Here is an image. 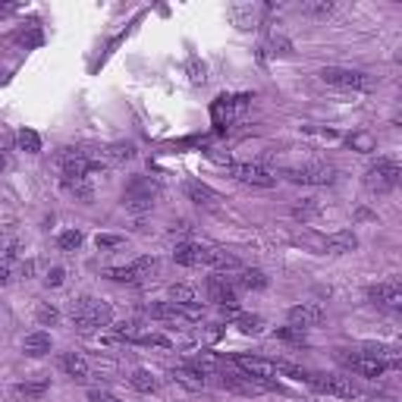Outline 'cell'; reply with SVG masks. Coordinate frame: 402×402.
Instances as JSON below:
<instances>
[{"instance_id": "obj_17", "label": "cell", "mask_w": 402, "mask_h": 402, "mask_svg": "<svg viewBox=\"0 0 402 402\" xmlns=\"http://www.w3.org/2000/svg\"><path fill=\"white\" fill-rule=\"evenodd\" d=\"M60 368H63L72 380H85V377H89V361H85V355H79V352H66L63 358H60Z\"/></svg>"}, {"instance_id": "obj_24", "label": "cell", "mask_w": 402, "mask_h": 402, "mask_svg": "<svg viewBox=\"0 0 402 402\" xmlns=\"http://www.w3.org/2000/svg\"><path fill=\"white\" fill-rule=\"evenodd\" d=\"M16 252H19L16 236H13L10 230H0V261H4V264H10V258H16Z\"/></svg>"}, {"instance_id": "obj_41", "label": "cell", "mask_w": 402, "mask_h": 402, "mask_svg": "<svg viewBox=\"0 0 402 402\" xmlns=\"http://www.w3.org/2000/svg\"><path fill=\"white\" fill-rule=\"evenodd\" d=\"M63 280H66V271H63V267H51V271L44 273V286H51V290L63 286Z\"/></svg>"}, {"instance_id": "obj_39", "label": "cell", "mask_w": 402, "mask_h": 402, "mask_svg": "<svg viewBox=\"0 0 402 402\" xmlns=\"http://www.w3.org/2000/svg\"><path fill=\"white\" fill-rule=\"evenodd\" d=\"M205 72H207V66L201 63L198 57H192V60H189V79H192V82H195V85H201V82H205V79H207Z\"/></svg>"}, {"instance_id": "obj_29", "label": "cell", "mask_w": 402, "mask_h": 402, "mask_svg": "<svg viewBox=\"0 0 402 402\" xmlns=\"http://www.w3.org/2000/svg\"><path fill=\"white\" fill-rule=\"evenodd\" d=\"M13 393H16L19 399H41L44 393H48V380H38V384H19Z\"/></svg>"}, {"instance_id": "obj_18", "label": "cell", "mask_w": 402, "mask_h": 402, "mask_svg": "<svg viewBox=\"0 0 402 402\" xmlns=\"http://www.w3.org/2000/svg\"><path fill=\"white\" fill-rule=\"evenodd\" d=\"M173 261L183 267H201V245L195 242H179L173 249Z\"/></svg>"}, {"instance_id": "obj_37", "label": "cell", "mask_w": 402, "mask_h": 402, "mask_svg": "<svg viewBox=\"0 0 402 402\" xmlns=\"http://www.w3.org/2000/svg\"><path fill=\"white\" fill-rule=\"evenodd\" d=\"M267 51H271V57H290L292 44L286 41V38H271V41H267Z\"/></svg>"}, {"instance_id": "obj_21", "label": "cell", "mask_w": 402, "mask_h": 402, "mask_svg": "<svg viewBox=\"0 0 402 402\" xmlns=\"http://www.w3.org/2000/svg\"><path fill=\"white\" fill-rule=\"evenodd\" d=\"M145 311H148V318H154V320H179V311L173 302H154Z\"/></svg>"}, {"instance_id": "obj_5", "label": "cell", "mask_w": 402, "mask_h": 402, "mask_svg": "<svg viewBox=\"0 0 402 402\" xmlns=\"http://www.w3.org/2000/svg\"><path fill=\"white\" fill-rule=\"evenodd\" d=\"M305 384H311L318 393H327V396H337V399L358 396V387L352 384V377H343V374H308Z\"/></svg>"}, {"instance_id": "obj_33", "label": "cell", "mask_w": 402, "mask_h": 402, "mask_svg": "<svg viewBox=\"0 0 402 402\" xmlns=\"http://www.w3.org/2000/svg\"><path fill=\"white\" fill-rule=\"evenodd\" d=\"M230 119H233V100L230 98H217V104H214V123L226 126Z\"/></svg>"}, {"instance_id": "obj_23", "label": "cell", "mask_w": 402, "mask_h": 402, "mask_svg": "<svg viewBox=\"0 0 402 402\" xmlns=\"http://www.w3.org/2000/svg\"><path fill=\"white\" fill-rule=\"evenodd\" d=\"M104 154H107V160H113V164H123V160L136 157V145L132 142H117V145H110Z\"/></svg>"}, {"instance_id": "obj_9", "label": "cell", "mask_w": 402, "mask_h": 402, "mask_svg": "<svg viewBox=\"0 0 402 402\" xmlns=\"http://www.w3.org/2000/svg\"><path fill=\"white\" fill-rule=\"evenodd\" d=\"M339 361H343L349 371H355L358 377H384L387 374V365L380 358H371V355H365V352H355V355H346V352H339Z\"/></svg>"}, {"instance_id": "obj_34", "label": "cell", "mask_w": 402, "mask_h": 402, "mask_svg": "<svg viewBox=\"0 0 402 402\" xmlns=\"http://www.w3.org/2000/svg\"><path fill=\"white\" fill-rule=\"evenodd\" d=\"M113 337L126 339V343H136V339L142 337V330H138V324H136V320H123V324H117V327H113Z\"/></svg>"}, {"instance_id": "obj_4", "label": "cell", "mask_w": 402, "mask_h": 402, "mask_svg": "<svg viewBox=\"0 0 402 402\" xmlns=\"http://www.w3.org/2000/svg\"><path fill=\"white\" fill-rule=\"evenodd\" d=\"M318 76H320V82L337 85V89H358V91L374 89V79L368 76V72L346 70V66H324V70H320Z\"/></svg>"}, {"instance_id": "obj_31", "label": "cell", "mask_w": 402, "mask_h": 402, "mask_svg": "<svg viewBox=\"0 0 402 402\" xmlns=\"http://www.w3.org/2000/svg\"><path fill=\"white\" fill-rule=\"evenodd\" d=\"M82 233H79V230H66V233H60V236H57V249L60 252H76L79 249V245H82Z\"/></svg>"}, {"instance_id": "obj_22", "label": "cell", "mask_w": 402, "mask_h": 402, "mask_svg": "<svg viewBox=\"0 0 402 402\" xmlns=\"http://www.w3.org/2000/svg\"><path fill=\"white\" fill-rule=\"evenodd\" d=\"M16 142H19V148H22L25 154H38V151H41V136H38L35 129H19Z\"/></svg>"}, {"instance_id": "obj_13", "label": "cell", "mask_w": 402, "mask_h": 402, "mask_svg": "<svg viewBox=\"0 0 402 402\" xmlns=\"http://www.w3.org/2000/svg\"><path fill=\"white\" fill-rule=\"evenodd\" d=\"M183 189H186V195H189V201H195L201 207H217L220 205V195L211 189V186L201 183V179H189Z\"/></svg>"}, {"instance_id": "obj_45", "label": "cell", "mask_w": 402, "mask_h": 402, "mask_svg": "<svg viewBox=\"0 0 402 402\" xmlns=\"http://www.w3.org/2000/svg\"><path fill=\"white\" fill-rule=\"evenodd\" d=\"M6 283H10V264L0 261V286H6Z\"/></svg>"}, {"instance_id": "obj_1", "label": "cell", "mask_w": 402, "mask_h": 402, "mask_svg": "<svg viewBox=\"0 0 402 402\" xmlns=\"http://www.w3.org/2000/svg\"><path fill=\"white\" fill-rule=\"evenodd\" d=\"M70 318H72V324H76V330L89 337V333H95V330H100V327L110 324L113 308L107 305V302L95 299V296H82V299L70 302Z\"/></svg>"}, {"instance_id": "obj_36", "label": "cell", "mask_w": 402, "mask_h": 402, "mask_svg": "<svg viewBox=\"0 0 402 402\" xmlns=\"http://www.w3.org/2000/svg\"><path fill=\"white\" fill-rule=\"evenodd\" d=\"M107 277H110L113 283H132V286L138 283V277H136V271H132V264H129V267H110V271H107Z\"/></svg>"}, {"instance_id": "obj_19", "label": "cell", "mask_w": 402, "mask_h": 402, "mask_svg": "<svg viewBox=\"0 0 402 402\" xmlns=\"http://www.w3.org/2000/svg\"><path fill=\"white\" fill-rule=\"evenodd\" d=\"M230 283H233V286H242V290H264V286H267V277H264V271L252 267V271H239V277H233Z\"/></svg>"}, {"instance_id": "obj_40", "label": "cell", "mask_w": 402, "mask_h": 402, "mask_svg": "<svg viewBox=\"0 0 402 402\" xmlns=\"http://www.w3.org/2000/svg\"><path fill=\"white\" fill-rule=\"evenodd\" d=\"M280 339H286V343H305V330H299V327H283V330H277Z\"/></svg>"}, {"instance_id": "obj_43", "label": "cell", "mask_w": 402, "mask_h": 402, "mask_svg": "<svg viewBox=\"0 0 402 402\" xmlns=\"http://www.w3.org/2000/svg\"><path fill=\"white\" fill-rule=\"evenodd\" d=\"M89 402H119L113 393H104V390H89Z\"/></svg>"}, {"instance_id": "obj_42", "label": "cell", "mask_w": 402, "mask_h": 402, "mask_svg": "<svg viewBox=\"0 0 402 402\" xmlns=\"http://www.w3.org/2000/svg\"><path fill=\"white\" fill-rule=\"evenodd\" d=\"M95 242H98L100 252H107V249H119V245H123L126 239H123V236H110V233H104V236H98Z\"/></svg>"}, {"instance_id": "obj_38", "label": "cell", "mask_w": 402, "mask_h": 402, "mask_svg": "<svg viewBox=\"0 0 402 402\" xmlns=\"http://www.w3.org/2000/svg\"><path fill=\"white\" fill-rule=\"evenodd\" d=\"M136 343H138V346H160V349H170V339L160 337V333H142Z\"/></svg>"}, {"instance_id": "obj_14", "label": "cell", "mask_w": 402, "mask_h": 402, "mask_svg": "<svg viewBox=\"0 0 402 402\" xmlns=\"http://www.w3.org/2000/svg\"><path fill=\"white\" fill-rule=\"evenodd\" d=\"M355 249H358V236H355L352 230H339V233H333L330 239H324L327 254H349Z\"/></svg>"}, {"instance_id": "obj_44", "label": "cell", "mask_w": 402, "mask_h": 402, "mask_svg": "<svg viewBox=\"0 0 402 402\" xmlns=\"http://www.w3.org/2000/svg\"><path fill=\"white\" fill-rule=\"evenodd\" d=\"M333 4H308L305 13H314V16H324V13H330Z\"/></svg>"}, {"instance_id": "obj_32", "label": "cell", "mask_w": 402, "mask_h": 402, "mask_svg": "<svg viewBox=\"0 0 402 402\" xmlns=\"http://www.w3.org/2000/svg\"><path fill=\"white\" fill-rule=\"evenodd\" d=\"M167 296H170L173 305H192V302H195V290H192V286L176 283V286H170V292H167Z\"/></svg>"}, {"instance_id": "obj_30", "label": "cell", "mask_w": 402, "mask_h": 402, "mask_svg": "<svg viewBox=\"0 0 402 402\" xmlns=\"http://www.w3.org/2000/svg\"><path fill=\"white\" fill-rule=\"evenodd\" d=\"M230 16L236 19L239 29H252V25H254V16H258V10H254V6H230Z\"/></svg>"}, {"instance_id": "obj_35", "label": "cell", "mask_w": 402, "mask_h": 402, "mask_svg": "<svg viewBox=\"0 0 402 402\" xmlns=\"http://www.w3.org/2000/svg\"><path fill=\"white\" fill-rule=\"evenodd\" d=\"M318 211H320L318 198H305V201H302V205L292 207V217H296V220H311Z\"/></svg>"}, {"instance_id": "obj_2", "label": "cell", "mask_w": 402, "mask_h": 402, "mask_svg": "<svg viewBox=\"0 0 402 402\" xmlns=\"http://www.w3.org/2000/svg\"><path fill=\"white\" fill-rule=\"evenodd\" d=\"M399 164L393 157H377V164H371L365 170V186L371 192H377V195H384V192H393L399 186Z\"/></svg>"}, {"instance_id": "obj_15", "label": "cell", "mask_w": 402, "mask_h": 402, "mask_svg": "<svg viewBox=\"0 0 402 402\" xmlns=\"http://www.w3.org/2000/svg\"><path fill=\"white\" fill-rule=\"evenodd\" d=\"M22 352L29 355V358H44V355L51 352V333H44V330L29 333V337L22 339Z\"/></svg>"}, {"instance_id": "obj_6", "label": "cell", "mask_w": 402, "mask_h": 402, "mask_svg": "<svg viewBox=\"0 0 402 402\" xmlns=\"http://www.w3.org/2000/svg\"><path fill=\"white\" fill-rule=\"evenodd\" d=\"M154 198H157V186L148 176H132L123 192V201L129 211H148V207H154Z\"/></svg>"}, {"instance_id": "obj_10", "label": "cell", "mask_w": 402, "mask_h": 402, "mask_svg": "<svg viewBox=\"0 0 402 402\" xmlns=\"http://www.w3.org/2000/svg\"><path fill=\"white\" fill-rule=\"evenodd\" d=\"M233 365H236L242 374L258 377V380H273V377H277V361H271V358H258V355H236Z\"/></svg>"}, {"instance_id": "obj_46", "label": "cell", "mask_w": 402, "mask_h": 402, "mask_svg": "<svg viewBox=\"0 0 402 402\" xmlns=\"http://www.w3.org/2000/svg\"><path fill=\"white\" fill-rule=\"evenodd\" d=\"M4 164H6V160H4V151H0V170H4Z\"/></svg>"}, {"instance_id": "obj_28", "label": "cell", "mask_w": 402, "mask_h": 402, "mask_svg": "<svg viewBox=\"0 0 402 402\" xmlns=\"http://www.w3.org/2000/svg\"><path fill=\"white\" fill-rule=\"evenodd\" d=\"M35 320H38L41 327H53V324L60 320V311L51 305V302H38V308H35Z\"/></svg>"}, {"instance_id": "obj_25", "label": "cell", "mask_w": 402, "mask_h": 402, "mask_svg": "<svg viewBox=\"0 0 402 402\" xmlns=\"http://www.w3.org/2000/svg\"><path fill=\"white\" fill-rule=\"evenodd\" d=\"M157 258H138V261H132V271H136V277H138V283H145V280H151L154 273H157Z\"/></svg>"}, {"instance_id": "obj_3", "label": "cell", "mask_w": 402, "mask_h": 402, "mask_svg": "<svg viewBox=\"0 0 402 402\" xmlns=\"http://www.w3.org/2000/svg\"><path fill=\"white\" fill-rule=\"evenodd\" d=\"M283 176L296 186H330V183H337V167L318 160V164L290 167V170H283Z\"/></svg>"}, {"instance_id": "obj_8", "label": "cell", "mask_w": 402, "mask_h": 402, "mask_svg": "<svg viewBox=\"0 0 402 402\" xmlns=\"http://www.w3.org/2000/svg\"><path fill=\"white\" fill-rule=\"evenodd\" d=\"M230 173L239 179V183L258 186V189H271V186H277V176H273L267 167H261V164H233Z\"/></svg>"}, {"instance_id": "obj_12", "label": "cell", "mask_w": 402, "mask_h": 402, "mask_svg": "<svg viewBox=\"0 0 402 402\" xmlns=\"http://www.w3.org/2000/svg\"><path fill=\"white\" fill-rule=\"evenodd\" d=\"M368 299L374 302V305H387V308H396L402 302V290L396 280H387V283H377L368 290Z\"/></svg>"}, {"instance_id": "obj_27", "label": "cell", "mask_w": 402, "mask_h": 402, "mask_svg": "<svg viewBox=\"0 0 402 402\" xmlns=\"http://www.w3.org/2000/svg\"><path fill=\"white\" fill-rule=\"evenodd\" d=\"M349 145H352V151L371 154L374 148H377V138H374L371 132H352V136H349Z\"/></svg>"}, {"instance_id": "obj_16", "label": "cell", "mask_w": 402, "mask_h": 402, "mask_svg": "<svg viewBox=\"0 0 402 402\" xmlns=\"http://www.w3.org/2000/svg\"><path fill=\"white\" fill-rule=\"evenodd\" d=\"M170 377H173V384L186 387V390H192V393L205 390V384H207V377H201V374H195L189 365H186V368H173Z\"/></svg>"}, {"instance_id": "obj_20", "label": "cell", "mask_w": 402, "mask_h": 402, "mask_svg": "<svg viewBox=\"0 0 402 402\" xmlns=\"http://www.w3.org/2000/svg\"><path fill=\"white\" fill-rule=\"evenodd\" d=\"M129 384H132V390H138V393H154V390H157V377H154L151 371H145V368L132 371Z\"/></svg>"}, {"instance_id": "obj_11", "label": "cell", "mask_w": 402, "mask_h": 402, "mask_svg": "<svg viewBox=\"0 0 402 402\" xmlns=\"http://www.w3.org/2000/svg\"><path fill=\"white\" fill-rule=\"evenodd\" d=\"M290 327H299V330H308V327H318L324 320V308L320 305H311V302H302V305L290 308Z\"/></svg>"}, {"instance_id": "obj_26", "label": "cell", "mask_w": 402, "mask_h": 402, "mask_svg": "<svg viewBox=\"0 0 402 402\" xmlns=\"http://www.w3.org/2000/svg\"><path fill=\"white\" fill-rule=\"evenodd\" d=\"M236 327L252 337V333L264 330V318H261V314H236Z\"/></svg>"}, {"instance_id": "obj_7", "label": "cell", "mask_w": 402, "mask_h": 402, "mask_svg": "<svg viewBox=\"0 0 402 402\" xmlns=\"http://www.w3.org/2000/svg\"><path fill=\"white\" fill-rule=\"evenodd\" d=\"M205 292H207V302H214L217 308H236L239 305V296H236V286L223 277V273H214V277L205 280Z\"/></svg>"}]
</instances>
